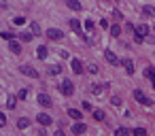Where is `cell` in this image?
I'll list each match as a JSON object with an SVG mask.
<instances>
[{
  "instance_id": "30",
  "label": "cell",
  "mask_w": 155,
  "mask_h": 136,
  "mask_svg": "<svg viewBox=\"0 0 155 136\" xmlns=\"http://www.w3.org/2000/svg\"><path fill=\"white\" fill-rule=\"evenodd\" d=\"M87 70H89L91 75H96V72H98V66H96V64H89V66H87Z\"/></svg>"
},
{
  "instance_id": "15",
  "label": "cell",
  "mask_w": 155,
  "mask_h": 136,
  "mask_svg": "<svg viewBox=\"0 0 155 136\" xmlns=\"http://www.w3.org/2000/svg\"><path fill=\"white\" fill-rule=\"evenodd\" d=\"M68 117H72V119H77V121H79L83 115H81V111H77V108H68Z\"/></svg>"
},
{
  "instance_id": "38",
  "label": "cell",
  "mask_w": 155,
  "mask_h": 136,
  "mask_svg": "<svg viewBox=\"0 0 155 136\" xmlns=\"http://www.w3.org/2000/svg\"><path fill=\"white\" fill-rule=\"evenodd\" d=\"M151 81H153V89H155V77H153V79H151Z\"/></svg>"
},
{
  "instance_id": "17",
  "label": "cell",
  "mask_w": 155,
  "mask_h": 136,
  "mask_svg": "<svg viewBox=\"0 0 155 136\" xmlns=\"http://www.w3.org/2000/svg\"><path fill=\"white\" fill-rule=\"evenodd\" d=\"M104 89H106V83H104V85H94V87H91V91H94L96 96H100Z\"/></svg>"
},
{
  "instance_id": "19",
  "label": "cell",
  "mask_w": 155,
  "mask_h": 136,
  "mask_svg": "<svg viewBox=\"0 0 155 136\" xmlns=\"http://www.w3.org/2000/svg\"><path fill=\"white\" fill-rule=\"evenodd\" d=\"M28 125H30V119H19V121H17V128H19V130H26Z\"/></svg>"
},
{
  "instance_id": "37",
  "label": "cell",
  "mask_w": 155,
  "mask_h": 136,
  "mask_svg": "<svg viewBox=\"0 0 155 136\" xmlns=\"http://www.w3.org/2000/svg\"><path fill=\"white\" fill-rule=\"evenodd\" d=\"M113 17H115V19H121V17H123V15H121V13H119V11H113Z\"/></svg>"
},
{
  "instance_id": "1",
  "label": "cell",
  "mask_w": 155,
  "mask_h": 136,
  "mask_svg": "<svg viewBox=\"0 0 155 136\" xmlns=\"http://www.w3.org/2000/svg\"><path fill=\"white\" fill-rule=\"evenodd\" d=\"M60 91H62L64 96H72V94H74V85H72V81H68V79L62 81V83H60Z\"/></svg>"
},
{
  "instance_id": "10",
  "label": "cell",
  "mask_w": 155,
  "mask_h": 136,
  "mask_svg": "<svg viewBox=\"0 0 155 136\" xmlns=\"http://www.w3.org/2000/svg\"><path fill=\"white\" fill-rule=\"evenodd\" d=\"M9 49H11L13 53H21V45H19L17 41H13V38L9 41Z\"/></svg>"
},
{
  "instance_id": "5",
  "label": "cell",
  "mask_w": 155,
  "mask_h": 136,
  "mask_svg": "<svg viewBox=\"0 0 155 136\" xmlns=\"http://www.w3.org/2000/svg\"><path fill=\"white\" fill-rule=\"evenodd\" d=\"M104 58H106V62H108V64H113V66H117V64H119V58H117L110 49H106V51H104Z\"/></svg>"
},
{
  "instance_id": "23",
  "label": "cell",
  "mask_w": 155,
  "mask_h": 136,
  "mask_svg": "<svg viewBox=\"0 0 155 136\" xmlns=\"http://www.w3.org/2000/svg\"><path fill=\"white\" fill-rule=\"evenodd\" d=\"M30 28H32V34H34V36H36V34H41V26H38V24H34V22H32V26H30Z\"/></svg>"
},
{
  "instance_id": "3",
  "label": "cell",
  "mask_w": 155,
  "mask_h": 136,
  "mask_svg": "<svg viewBox=\"0 0 155 136\" xmlns=\"http://www.w3.org/2000/svg\"><path fill=\"white\" fill-rule=\"evenodd\" d=\"M47 36H49L51 41H62V38H64V32L58 30V28H49V30H47Z\"/></svg>"
},
{
  "instance_id": "20",
  "label": "cell",
  "mask_w": 155,
  "mask_h": 136,
  "mask_svg": "<svg viewBox=\"0 0 155 136\" xmlns=\"http://www.w3.org/2000/svg\"><path fill=\"white\" fill-rule=\"evenodd\" d=\"M142 13H144V15H149V17H155V9H153V7H149V5L142 9Z\"/></svg>"
},
{
  "instance_id": "8",
  "label": "cell",
  "mask_w": 155,
  "mask_h": 136,
  "mask_svg": "<svg viewBox=\"0 0 155 136\" xmlns=\"http://www.w3.org/2000/svg\"><path fill=\"white\" fill-rule=\"evenodd\" d=\"M36 121H38L41 125H49V123H51V117H49L47 113H38V115H36Z\"/></svg>"
},
{
  "instance_id": "22",
  "label": "cell",
  "mask_w": 155,
  "mask_h": 136,
  "mask_svg": "<svg viewBox=\"0 0 155 136\" xmlns=\"http://www.w3.org/2000/svg\"><path fill=\"white\" fill-rule=\"evenodd\" d=\"M15 104H17V98H15V96H9V100H7V106H9V108H15Z\"/></svg>"
},
{
  "instance_id": "14",
  "label": "cell",
  "mask_w": 155,
  "mask_h": 136,
  "mask_svg": "<svg viewBox=\"0 0 155 136\" xmlns=\"http://www.w3.org/2000/svg\"><path fill=\"white\" fill-rule=\"evenodd\" d=\"M70 28H72L77 34H81V22H79V19H70Z\"/></svg>"
},
{
  "instance_id": "6",
  "label": "cell",
  "mask_w": 155,
  "mask_h": 136,
  "mask_svg": "<svg viewBox=\"0 0 155 136\" xmlns=\"http://www.w3.org/2000/svg\"><path fill=\"white\" fill-rule=\"evenodd\" d=\"M134 32H136V36H140V38H144V36L149 34V26H144V24H140V26H136V28H134Z\"/></svg>"
},
{
  "instance_id": "2",
  "label": "cell",
  "mask_w": 155,
  "mask_h": 136,
  "mask_svg": "<svg viewBox=\"0 0 155 136\" xmlns=\"http://www.w3.org/2000/svg\"><path fill=\"white\" fill-rule=\"evenodd\" d=\"M134 100H138V102H140V104H144V106H151V104H153V102L144 96V91H142V89H134Z\"/></svg>"
},
{
  "instance_id": "26",
  "label": "cell",
  "mask_w": 155,
  "mask_h": 136,
  "mask_svg": "<svg viewBox=\"0 0 155 136\" xmlns=\"http://www.w3.org/2000/svg\"><path fill=\"white\" fill-rule=\"evenodd\" d=\"M144 77H147V79H153V77H155V68H147V70H144Z\"/></svg>"
},
{
  "instance_id": "7",
  "label": "cell",
  "mask_w": 155,
  "mask_h": 136,
  "mask_svg": "<svg viewBox=\"0 0 155 136\" xmlns=\"http://www.w3.org/2000/svg\"><path fill=\"white\" fill-rule=\"evenodd\" d=\"M36 100H38V104H41V106H45V108H47V106H51V98H49L47 94H38V98H36Z\"/></svg>"
},
{
  "instance_id": "25",
  "label": "cell",
  "mask_w": 155,
  "mask_h": 136,
  "mask_svg": "<svg viewBox=\"0 0 155 136\" xmlns=\"http://www.w3.org/2000/svg\"><path fill=\"white\" fill-rule=\"evenodd\" d=\"M115 134H117V136H125V134H130V130H127V128H117Z\"/></svg>"
},
{
  "instance_id": "29",
  "label": "cell",
  "mask_w": 155,
  "mask_h": 136,
  "mask_svg": "<svg viewBox=\"0 0 155 136\" xmlns=\"http://www.w3.org/2000/svg\"><path fill=\"white\" fill-rule=\"evenodd\" d=\"M110 104H113V106H119V104H121V98L113 96V98H110Z\"/></svg>"
},
{
  "instance_id": "36",
  "label": "cell",
  "mask_w": 155,
  "mask_h": 136,
  "mask_svg": "<svg viewBox=\"0 0 155 136\" xmlns=\"http://www.w3.org/2000/svg\"><path fill=\"white\" fill-rule=\"evenodd\" d=\"M26 96H28V89H21V91H19V100H24Z\"/></svg>"
},
{
  "instance_id": "32",
  "label": "cell",
  "mask_w": 155,
  "mask_h": 136,
  "mask_svg": "<svg viewBox=\"0 0 155 136\" xmlns=\"http://www.w3.org/2000/svg\"><path fill=\"white\" fill-rule=\"evenodd\" d=\"M24 22H26V19H24V17H15V19H13V24H15V26H21V24H24Z\"/></svg>"
},
{
  "instance_id": "18",
  "label": "cell",
  "mask_w": 155,
  "mask_h": 136,
  "mask_svg": "<svg viewBox=\"0 0 155 136\" xmlns=\"http://www.w3.org/2000/svg\"><path fill=\"white\" fill-rule=\"evenodd\" d=\"M19 38H21V43H30V41H32V34H30V32H21Z\"/></svg>"
},
{
  "instance_id": "39",
  "label": "cell",
  "mask_w": 155,
  "mask_h": 136,
  "mask_svg": "<svg viewBox=\"0 0 155 136\" xmlns=\"http://www.w3.org/2000/svg\"><path fill=\"white\" fill-rule=\"evenodd\" d=\"M153 30H155V26H153Z\"/></svg>"
},
{
  "instance_id": "24",
  "label": "cell",
  "mask_w": 155,
  "mask_h": 136,
  "mask_svg": "<svg viewBox=\"0 0 155 136\" xmlns=\"http://www.w3.org/2000/svg\"><path fill=\"white\" fill-rule=\"evenodd\" d=\"M94 119L102 121V119H104V111H94Z\"/></svg>"
},
{
  "instance_id": "9",
  "label": "cell",
  "mask_w": 155,
  "mask_h": 136,
  "mask_svg": "<svg viewBox=\"0 0 155 136\" xmlns=\"http://www.w3.org/2000/svg\"><path fill=\"white\" fill-rule=\"evenodd\" d=\"M85 130H87V128H85V123H81V121H77V123L70 128L72 134H85Z\"/></svg>"
},
{
  "instance_id": "35",
  "label": "cell",
  "mask_w": 155,
  "mask_h": 136,
  "mask_svg": "<svg viewBox=\"0 0 155 136\" xmlns=\"http://www.w3.org/2000/svg\"><path fill=\"white\" fill-rule=\"evenodd\" d=\"M91 28H94V22L87 19V22H85V30H91Z\"/></svg>"
},
{
  "instance_id": "27",
  "label": "cell",
  "mask_w": 155,
  "mask_h": 136,
  "mask_svg": "<svg viewBox=\"0 0 155 136\" xmlns=\"http://www.w3.org/2000/svg\"><path fill=\"white\" fill-rule=\"evenodd\" d=\"M132 134H136V136H144V134H147V130H144V128H136Z\"/></svg>"
},
{
  "instance_id": "31",
  "label": "cell",
  "mask_w": 155,
  "mask_h": 136,
  "mask_svg": "<svg viewBox=\"0 0 155 136\" xmlns=\"http://www.w3.org/2000/svg\"><path fill=\"white\" fill-rule=\"evenodd\" d=\"M0 36H2L5 41H11V38H13V34H11V32H2V34H0Z\"/></svg>"
},
{
  "instance_id": "11",
  "label": "cell",
  "mask_w": 155,
  "mask_h": 136,
  "mask_svg": "<svg viewBox=\"0 0 155 136\" xmlns=\"http://www.w3.org/2000/svg\"><path fill=\"white\" fill-rule=\"evenodd\" d=\"M121 64H123V68H125L127 75H134V62H132V60H123Z\"/></svg>"
},
{
  "instance_id": "33",
  "label": "cell",
  "mask_w": 155,
  "mask_h": 136,
  "mask_svg": "<svg viewBox=\"0 0 155 136\" xmlns=\"http://www.w3.org/2000/svg\"><path fill=\"white\" fill-rule=\"evenodd\" d=\"M100 28H102V30H106V28H110V26H108V22H106V19H100Z\"/></svg>"
},
{
  "instance_id": "12",
  "label": "cell",
  "mask_w": 155,
  "mask_h": 136,
  "mask_svg": "<svg viewBox=\"0 0 155 136\" xmlns=\"http://www.w3.org/2000/svg\"><path fill=\"white\" fill-rule=\"evenodd\" d=\"M72 70H74L77 75H81V72H83V62H81V60H72Z\"/></svg>"
},
{
  "instance_id": "4",
  "label": "cell",
  "mask_w": 155,
  "mask_h": 136,
  "mask_svg": "<svg viewBox=\"0 0 155 136\" xmlns=\"http://www.w3.org/2000/svg\"><path fill=\"white\" fill-rule=\"evenodd\" d=\"M19 72H21V75H26V77H30V79H38V72H36L34 68H30V66H21V68H19Z\"/></svg>"
},
{
  "instance_id": "34",
  "label": "cell",
  "mask_w": 155,
  "mask_h": 136,
  "mask_svg": "<svg viewBox=\"0 0 155 136\" xmlns=\"http://www.w3.org/2000/svg\"><path fill=\"white\" fill-rule=\"evenodd\" d=\"M5 123H7V117H5L2 113H0V128H5Z\"/></svg>"
},
{
  "instance_id": "21",
  "label": "cell",
  "mask_w": 155,
  "mask_h": 136,
  "mask_svg": "<svg viewBox=\"0 0 155 136\" xmlns=\"http://www.w3.org/2000/svg\"><path fill=\"white\" fill-rule=\"evenodd\" d=\"M108 30H110V36H119V34H121V28H119V26H110Z\"/></svg>"
},
{
  "instance_id": "13",
  "label": "cell",
  "mask_w": 155,
  "mask_h": 136,
  "mask_svg": "<svg viewBox=\"0 0 155 136\" xmlns=\"http://www.w3.org/2000/svg\"><path fill=\"white\" fill-rule=\"evenodd\" d=\"M36 55H38V60H47V47L41 45V47L36 49Z\"/></svg>"
},
{
  "instance_id": "16",
  "label": "cell",
  "mask_w": 155,
  "mask_h": 136,
  "mask_svg": "<svg viewBox=\"0 0 155 136\" xmlns=\"http://www.w3.org/2000/svg\"><path fill=\"white\" fill-rule=\"evenodd\" d=\"M68 7L72 9V11H81L83 7H81V2H79V0H68Z\"/></svg>"
},
{
  "instance_id": "28",
  "label": "cell",
  "mask_w": 155,
  "mask_h": 136,
  "mask_svg": "<svg viewBox=\"0 0 155 136\" xmlns=\"http://www.w3.org/2000/svg\"><path fill=\"white\" fill-rule=\"evenodd\" d=\"M49 72H51V75H60V72H62V68H60V66H51V68H49Z\"/></svg>"
}]
</instances>
